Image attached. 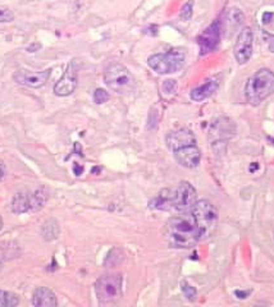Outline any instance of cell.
I'll return each instance as SVG.
<instances>
[{
  "label": "cell",
  "mask_w": 274,
  "mask_h": 307,
  "mask_svg": "<svg viewBox=\"0 0 274 307\" xmlns=\"http://www.w3.org/2000/svg\"><path fill=\"white\" fill-rule=\"evenodd\" d=\"M192 8H194V3H192L191 0L187 1V3L182 7L181 12H179V18H181L182 21H189V19H191Z\"/></svg>",
  "instance_id": "obj_22"
},
{
  "label": "cell",
  "mask_w": 274,
  "mask_h": 307,
  "mask_svg": "<svg viewBox=\"0 0 274 307\" xmlns=\"http://www.w3.org/2000/svg\"><path fill=\"white\" fill-rule=\"evenodd\" d=\"M48 200V194L45 192L44 188H39L35 192L31 194V201H32V211H38L42 209Z\"/></svg>",
  "instance_id": "obj_20"
},
{
  "label": "cell",
  "mask_w": 274,
  "mask_h": 307,
  "mask_svg": "<svg viewBox=\"0 0 274 307\" xmlns=\"http://www.w3.org/2000/svg\"><path fill=\"white\" fill-rule=\"evenodd\" d=\"M104 82L117 93H128L134 90L135 78L132 73L120 63L110 64L104 72Z\"/></svg>",
  "instance_id": "obj_6"
},
{
  "label": "cell",
  "mask_w": 274,
  "mask_h": 307,
  "mask_svg": "<svg viewBox=\"0 0 274 307\" xmlns=\"http://www.w3.org/2000/svg\"><path fill=\"white\" fill-rule=\"evenodd\" d=\"M236 296H238V298H246V296H249V292H240V290H236Z\"/></svg>",
  "instance_id": "obj_29"
},
{
  "label": "cell",
  "mask_w": 274,
  "mask_h": 307,
  "mask_svg": "<svg viewBox=\"0 0 274 307\" xmlns=\"http://www.w3.org/2000/svg\"><path fill=\"white\" fill-rule=\"evenodd\" d=\"M176 90H177V82L175 80H167L163 83V91L167 95H172L175 93Z\"/></svg>",
  "instance_id": "obj_26"
},
{
  "label": "cell",
  "mask_w": 274,
  "mask_h": 307,
  "mask_svg": "<svg viewBox=\"0 0 274 307\" xmlns=\"http://www.w3.org/2000/svg\"><path fill=\"white\" fill-rule=\"evenodd\" d=\"M42 235L46 241H52L59 235V225L57 220L49 219L44 225H42Z\"/></svg>",
  "instance_id": "obj_19"
},
{
  "label": "cell",
  "mask_w": 274,
  "mask_h": 307,
  "mask_svg": "<svg viewBox=\"0 0 274 307\" xmlns=\"http://www.w3.org/2000/svg\"><path fill=\"white\" fill-rule=\"evenodd\" d=\"M182 292H183V294H185V297L187 300H195L196 289L192 286H190L187 282H182Z\"/></svg>",
  "instance_id": "obj_23"
},
{
  "label": "cell",
  "mask_w": 274,
  "mask_h": 307,
  "mask_svg": "<svg viewBox=\"0 0 274 307\" xmlns=\"http://www.w3.org/2000/svg\"><path fill=\"white\" fill-rule=\"evenodd\" d=\"M0 270H1V261H0Z\"/></svg>",
  "instance_id": "obj_32"
},
{
  "label": "cell",
  "mask_w": 274,
  "mask_h": 307,
  "mask_svg": "<svg viewBox=\"0 0 274 307\" xmlns=\"http://www.w3.org/2000/svg\"><path fill=\"white\" fill-rule=\"evenodd\" d=\"M1 227H3V220H1V217H0V229H1Z\"/></svg>",
  "instance_id": "obj_31"
},
{
  "label": "cell",
  "mask_w": 274,
  "mask_h": 307,
  "mask_svg": "<svg viewBox=\"0 0 274 307\" xmlns=\"http://www.w3.org/2000/svg\"><path fill=\"white\" fill-rule=\"evenodd\" d=\"M186 53L182 49H173L168 53H159L149 56L148 64L158 74H172L178 72L185 64Z\"/></svg>",
  "instance_id": "obj_5"
},
{
  "label": "cell",
  "mask_w": 274,
  "mask_h": 307,
  "mask_svg": "<svg viewBox=\"0 0 274 307\" xmlns=\"http://www.w3.org/2000/svg\"><path fill=\"white\" fill-rule=\"evenodd\" d=\"M32 305L36 307H55L58 302L52 289L46 287H39L35 289L32 296Z\"/></svg>",
  "instance_id": "obj_15"
},
{
  "label": "cell",
  "mask_w": 274,
  "mask_h": 307,
  "mask_svg": "<svg viewBox=\"0 0 274 307\" xmlns=\"http://www.w3.org/2000/svg\"><path fill=\"white\" fill-rule=\"evenodd\" d=\"M12 211L14 214H24L32 211L31 194L28 192H20L12 200Z\"/></svg>",
  "instance_id": "obj_17"
},
{
  "label": "cell",
  "mask_w": 274,
  "mask_h": 307,
  "mask_svg": "<svg viewBox=\"0 0 274 307\" xmlns=\"http://www.w3.org/2000/svg\"><path fill=\"white\" fill-rule=\"evenodd\" d=\"M272 18H274V13H264L263 14V23L264 24L271 23Z\"/></svg>",
  "instance_id": "obj_27"
},
{
  "label": "cell",
  "mask_w": 274,
  "mask_h": 307,
  "mask_svg": "<svg viewBox=\"0 0 274 307\" xmlns=\"http://www.w3.org/2000/svg\"><path fill=\"white\" fill-rule=\"evenodd\" d=\"M191 213L199 228L200 241L210 238L216 231L219 221V215L215 206L208 200L196 201V204L192 206Z\"/></svg>",
  "instance_id": "obj_4"
},
{
  "label": "cell",
  "mask_w": 274,
  "mask_h": 307,
  "mask_svg": "<svg viewBox=\"0 0 274 307\" xmlns=\"http://www.w3.org/2000/svg\"><path fill=\"white\" fill-rule=\"evenodd\" d=\"M227 21H226V24H230V30H233L237 27H240L241 24L243 23V19H245V17H243V14L241 13L240 9H237V8H231L230 12H228V14H227V18H226Z\"/></svg>",
  "instance_id": "obj_18"
},
{
  "label": "cell",
  "mask_w": 274,
  "mask_h": 307,
  "mask_svg": "<svg viewBox=\"0 0 274 307\" xmlns=\"http://www.w3.org/2000/svg\"><path fill=\"white\" fill-rule=\"evenodd\" d=\"M274 93V72L261 68L247 80L245 86V96L251 105H259L267 97Z\"/></svg>",
  "instance_id": "obj_3"
},
{
  "label": "cell",
  "mask_w": 274,
  "mask_h": 307,
  "mask_svg": "<svg viewBox=\"0 0 274 307\" xmlns=\"http://www.w3.org/2000/svg\"><path fill=\"white\" fill-rule=\"evenodd\" d=\"M165 142H167L169 150L176 151L185 146L196 145V138L189 128H179V129L169 132L165 137Z\"/></svg>",
  "instance_id": "obj_13"
},
{
  "label": "cell",
  "mask_w": 274,
  "mask_h": 307,
  "mask_svg": "<svg viewBox=\"0 0 274 307\" xmlns=\"http://www.w3.org/2000/svg\"><path fill=\"white\" fill-rule=\"evenodd\" d=\"M197 201V194L191 183L181 182L175 188H165L151 201V207L164 211L191 210Z\"/></svg>",
  "instance_id": "obj_2"
},
{
  "label": "cell",
  "mask_w": 274,
  "mask_h": 307,
  "mask_svg": "<svg viewBox=\"0 0 274 307\" xmlns=\"http://www.w3.org/2000/svg\"><path fill=\"white\" fill-rule=\"evenodd\" d=\"M165 239L173 249H191L200 242L199 228L191 210L168 219L165 224Z\"/></svg>",
  "instance_id": "obj_1"
},
{
  "label": "cell",
  "mask_w": 274,
  "mask_h": 307,
  "mask_svg": "<svg viewBox=\"0 0 274 307\" xmlns=\"http://www.w3.org/2000/svg\"><path fill=\"white\" fill-rule=\"evenodd\" d=\"M20 304V298L17 294L0 289V307H14Z\"/></svg>",
  "instance_id": "obj_21"
},
{
  "label": "cell",
  "mask_w": 274,
  "mask_h": 307,
  "mask_svg": "<svg viewBox=\"0 0 274 307\" xmlns=\"http://www.w3.org/2000/svg\"><path fill=\"white\" fill-rule=\"evenodd\" d=\"M269 49H271V52L274 53V37H272L271 42H269Z\"/></svg>",
  "instance_id": "obj_30"
},
{
  "label": "cell",
  "mask_w": 274,
  "mask_h": 307,
  "mask_svg": "<svg viewBox=\"0 0 274 307\" xmlns=\"http://www.w3.org/2000/svg\"><path fill=\"white\" fill-rule=\"evenodd\" d=\"M220 22L214 21L209 27H206L197 37V44L200 46V54L205 55L214 52L220 41Z\"/></svg>",
  "instance_id": "obj_10"
},
{
  "label": "cell",
  "mask_w": 274,
  "mask_h": 307,
  "mask_svg": "<svg viewBox=\"0 0 274 307\" xmlns=\"http://www.w3.org/2000/svg\"><path fill=\"white\" fill-rule=\"evenodd\" d=\"M236 133V126L231 121L230 118H219L216 119L212 126L209 131V140L212 145L216 144H226L228 140L235 136Z\"/></svg>",
  "instance_id": "obj_9"
},
{
  "label": "cell",
  "mask_w": 274,
  "mask_h": 307,
  "mask_svg": "<svg viewBox=\"0 0 274 307\" xmlns=\"http://www.w3.org/2000/svg\"><path fill=\"white\" fill-rule=\"evenodd\" d=\"M108 100H109V93L106 92L105 90H103V89L95 90V92H94V101L96 104H104Z\"/></svg>",
  "instance_id": "obj_24"
},
{
  "label": "cell",
  "mask_w": 274,
  "mask_h": 307,
  "mask_svg": "<svg viewBox=\"0 0 274 307\" xmlns=\"http://www.w3.org/2000/svg\"><path fill=\"white\" fill-rule=\"evenodd\" d=\"M77 73H78V68H77V63L76 60H72L69 63L65 72L63 73V76L60 77V80L55 83L54 86V93L57 96H68L77 87Z\"/></svg>",
  "instance_id": "obj_11"
},
{
  "label": "cell",
  "mask_w": 274,
  "mask_h": 307,
  "mask_svg": "<svg viewBox=\"0 0 274 307\" xmlns=\"http://www.w3.org/2000/svg\"><path fill=\"white\" fill-rule=\"evenodd\" d=\"M218 87H219V82L214 80V78H210V80L205 81V82L202 83L201 86L194 89L191 91V93H190V97L194 101L205 100V99L212 96L213 93L218 90Z\"/></svg>",
  "instance_id": "obj_16"
},
{
  "label": "cell",
  "mask_w": 274,
  "mask_h": 307,
  "mask_svg": "<svg viewBox=\"0 0 274 307\" xmlns=\"http://www.w3.org/2000/svg\"><path fill=\"white\" fill-rule=\"evenodd\" d=\"M95 292L100 304H114L122 297V276L119 274L100 276L95 283Z\"/></svg>",
  "instance_id": "obj_7"
},
{
  "label": "cell",
  "mask_w": 274,
  "mask_h": 307,
  "mask_svg": "<svg viewBox=\"0 0 274 307\" xmlns=\"http://www.w3.org/2000/svg\"><path fill=\"white\" fill-rule=\"evenodd\" d=\"M254 50V34L250 27L242 28L235 42V58L240 64H245L253 56Z\"/></svg>",
  "instance_id": "obj_8"
},
{
  "label": "cell",
  "mask_w": 274,
  "mask_h": 307,
  "mask_svg": "<svg viewBox=\"0 0 274 307\" xmlns=\"http://www.w3.org/2000/svg\"><path fill=\"white\" fill-rule=\"evenodd\" d=\"M50 72H52L50 69H46L42 72H32L27 69H20L13 74V80L14 82H17L18 85H22V86L39 89L48 82Z\"/></svg>",
  "instance_id": "obj_12"
},
{
  "label": "cell",
  "mask_w": 274,
  "mask_h": 307,
  "mask_svg": "<svg viewBox=\"0 0 274 307\" xmlns=\"http://www.w3.org/2000/svg\"><path fill=\"white\" fill-rule=\"evenodd\" d=\"M14 19V14L9 9L0 8V23H9Z\"/></svg>",
  "instance_id": "obj_25"
},
{
  "label": "cell",
  "mask_w": 274,
  "mask_h": 307,
  "mask_svg": "<svg viewBox=\"0 0 274 307\" xmlns=\"http://www.w3.org/2000/svg\"><path fill=\"white\" fill-rule=\"evenodd\" d=\"M4 177H5V165L3 162H0V182L3 181Z\"/></svg>",
  "instance_id": "obj_28"
},
{
  "label": "cell",
  "mask_w": 274,
  "mask_h": 307,
  "mask_svg": "<svg viewBox=\"0 0 274 307\" xmlns=\"http://www.w3.org/2000/svg\"><path fill=\"white\" fill-rule=\"evenodd\" d=\"M173 155H175V159L177 160L178 164H181L185 168H189V169L196 168L200 164V160H201V152L196 145H190L178 148V150L173 151Z\"/></svg>",
  "instance_id": "obj_14"
}]
</instances>
